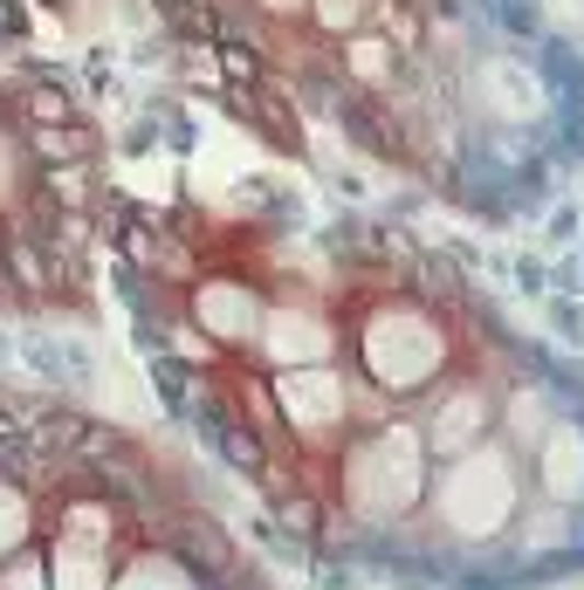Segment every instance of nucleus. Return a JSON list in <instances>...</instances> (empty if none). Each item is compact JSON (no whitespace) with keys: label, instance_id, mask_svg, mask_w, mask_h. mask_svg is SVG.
<instances>
[{"label":"nucleus","instance_id":"nucleus-1","mask_svg":"<svg viewBox=\"0 0 584 590\" xmlns=\"http://www.w3.org/2000/svg\"><path fill=\"white\" fill-rule=\"evenodd\" d=\"M180 543H193V549H199L193 563H207V570H220V563H227V535L207 529V522H186V529H180Z\"/></svg>","mask_w":584,"mask_h":590}]
</instances>
